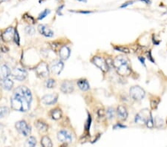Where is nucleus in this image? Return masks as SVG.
<instances>
[{"mask_svg": "<svg viewBox=\"0 0 167 147\" xmlns=\"http://www.w3.org/2000/svg\"><path fill=\"white\" fill-rule=\"evenodd\" d=\"M36 72L38 76L41 77H46L49 74V65L45 62H42L36 68Z\"/></svg>", "mask_w": 167, "mask_h": 147, "instance_id": "9", "label": "nucleus"}, {"mask_svg": "<svg viewBox=\"0 0 167 147\" xmlns=\"http://www.w3.org/2000/svg\"><path fill=\"white\" fill-rule=\"evenodd\" d=\"M147 57H148V59H149V61H151V62H152V63H155V60H154L153 57H152V52H151V50L148 51L147 53Z\"/></svg>", "mask_w": 167, "mask_h": 147, "instance_id": "35", "label": "nucleus"}, {"mask_svg": "<svg viewBox=\"0 0 167 147\" xmlns=\"http://www.w3.org/2000/svg\"><path fill=\"white\" fill-rule=\"evenodd\" d=\"M64 68V63L62 60H56L51 63L50 65V70H51V73L54 74L55 75H59V74L62 72V69Z\"/></svg>", "mask_w": 167, "mask_h": 147, "instance_id": "8", "label": "nucleus"}, {"mask_svg": "<svg viewBox=\"0 0 167 147\" xmlns=\"http://www.w3.org/2000/svg\"><path fill=\"white\" fill-rule=\"evenodd\" d=\"M112 65L120 76L127 77L131 73V68L129 60L124 55L117 56L112 61Z\"/></svg>", "mask_w": 167, "mask_h": 147, "instance_id": "2", "label": "nucleus"}, {"mask_svg": "<svg viewBox=\"0 0 167 147\" xmlns=\"http://www.w3.org/2000/svg\"><path fill=\"white\" fill-rule=\"evenodd\" d=\"M31 101L32 95L29 89L26 86H19L11 97V107L16 111L26 112L30 109Z\"/></svg>", "mask_w": 167, "mask_h": 147, "instance_id": "1", "label": "nucleus"}, {"mask_svg": "<svg viewBox=\"0 0 167 147\" xmlns=\"http://www.w3.org/2000/svg\"><path fill=\"white\" fill-rule=\"evenodd\" d=\"M0 86L3 89H5V90L9 91L12 89L13 86H14V83H13V81L11 79L6 78V79L2 80H0Z\"/></svg>", "mask_w": 167, "mask_h": 147, "instance_id": "19", "label": "nucleus"}, {"mask_svg": "<svg viewBox=\"0 0 167 147\" xmlns=\"http://www.w3.org/2000/svg\"><path fill=\"white\" fill-rule=\"evenodd\" d=\"M11 71L7 65H2L0 66V80L8 78L11 76Z\"/></svg>", "mask_w": 167, "mask_h": 147, "instance_id": "16", "label": "nucleus"}, {"mask_svg": "<svg viewBox=\"0 0 167 147\" xmlns=\"http://www.w3.org/2000/svg\"><path fill=\"white\" fill-rule=\"evenodd\" d=\"M16 128L20 133L24 136H28L31 132V128L25 121L21 120L16 124Z\"/></svg>", "mask_w": 167, "mask_h": 147, "instance_id": "6", "label": "nucleus"}, {"mask_svg": "<svg viewBox=\"0 0 167 147\" xmlns=\"http://www.w3.org/2000/svg\"><path fill=\"white\" fill-rule=\"evenodd\" d=\"M41 144L44 147H51L53 146V143L51 142V140L48 136L43 137L41 139Z\"/></svg>", "mask_w": 167, "mask_h": 147, "instance_id": "22", "label": "nucleus"}, {"mask_svg": "<svg viewBox=\"0 0 167 147\" xmlns=\"http://www.w3.org/2000/svg\"><path fill=\"white\" fill-rule=\"evenodd\" d=\"M61 91L65 94H71L74 90V86L73 83L68 80H65L61 84L60 87Z\"/></svg>", "mask_w": 167, "mask_h": 147, "instance_id": "12", "label": "nucleus"}, {"mask_svg": "<svg viewBox=\"0 0 167 147\" xmlns=\"http://www.w3.org/2000/svg\"><path fill=\"white\" fill-rule=\"evenodd\" d=\"M14 42L17 43L18 45H20V36H19V33L18 32H17V30H15V31H14Z\"/></svg>", "mask_w": 167, "mask_h": 147, "instance_id": "34", "label": "nucleus"}, {"mask_svg": "<svg viewBox=\"0 0 167 147\" xmlns=\"http://www.w3.org/2000/svg\"><path fill=\"white\" fill-rule=\"evenodd\" d=\"M35 126L37 128L38 130L40 132L43 133V132H46L49 129V126L44 122V121L42 120H37L36 123H35Z\"/></svg>", "mask_w": 167, "mask_h": 147, "instance_id": "20", "label": "nucleus"}, {"mask_svg": "<svg viewBox=\"0 0 167 147\" xmlns=\"http://www.w3.org/2000/svg\"><path fill=\"white\" fill-rule=\"evenodd\" d=\"M55 84H56L55 80L53 79L47 80L46 82V88H48V89H52V88H54V86H55Z\"/></svg>", "mask_w": 167, "mask_h": 147, "instance_id": "28", "label": "nucleus"}, {"mask_svg": "<svg viewBox=\"0 0 167 147\" xmlns=\"http://www.w3.org/2000/svg\"><path fill=\"white\" fill-rule=\"evenodd\" d=\"M91 117L90 114H89V117H88V120L87 121H86V126H85L86 131L89 132L90 127H91Z\"/></svg>", "mask_w": 167, "mask_h": 147, "instance_id": "33", "label": "nucleus"}, {"mask_svg": "<svg viewBox=\"0 0 167 147\" xmlns=\"http://www.w3.org/2000/svg\"><path fill=\"white\" fill-rule=\"evenodd\" d=\"M160 102V97H154L153 98L151 99L150 100V104H151V108L152 109H156L158 106L159 103Z\"/></svg>", "mask_w": 167, "mask_h": 147, "instance_id": "23", "label": "nucleus"}, {"mask_svg": "<svg viewBox=\"0 0 167 147\" xmlns=\"http://www.w3.org/2000/svg\"><path fill=\"white\" fill-rule=\"evenodd\" d=\"M78 1H80V2H86L87 1V0H78Z\"/></svg>", "mask_w": 167, "mask_h": 147, "instance_id": "41", "label": "nucleus"}, {"mask_svg": "<svg viewBox=\"0 0 167 147\" xmlns=\"http://www.w3.org/2000/svg\"><path fill=\"white\" fill-rule=\"evenodd\" d=\"M38 31L42 35L46 37H52L54 36V31L46 25H39L38 26Z\"/></svg>", "mask_w": 167, "mask_h": 147, "instance_id": "13", "label": "nucleus"}, {"mask_svg": "<svg viewBox=\"0 0 167 147\" xmlns=\"http://www.w3.org/2000/svg\"><path fill=\"white\" fill-rule=\"evenodd\" d=\"M151 113L152 112L149 111L147 108L141 110L138 114H136L135 117H134V122H135V124H139V125H145L148 118L150 116Z\"/></svg>", "mask_w": 167, "mask_h": 147, "instance_id": "4", "label": "nucleus"}, {"mask_svg": "<svg viewBox=\"0 0 167 147\" xmlns=\"http://www.w3.org/2000/svg\"><path fill=\"white\" fill-rule=\"evenodd\" d=\"M71 54V50L68 46H62L59 52V58L61 60H68L70 57Z\"/></svg>", "mask_w": 167, "mask_h": 147, "instance_id": "17", "label": "nucleus"}, {"mask_svg": "<svg viewBox=\"0 0 167 147\" xmlns=\"http://www.w3.org/2000/svg\"><path fill=\"white\" fill-rule=\"evenodd\" d=\"M57 139L62 143H71L72 136L66 130H61L57 133Z\"/></svg>", "mask_w": 167, "mask_h": 147, "instance_id": "10", "label": "nucleus"}, {"mask_svg": "<svg viewBox=\"0 0 167 147\" xmlns=\"http://www.w3.org/2000/svg\"><path fill=\"white\" fill-rule=\"evenodd\" d=\"M98 115L99 117H103L105 115V112H104V111L102 109H99L98 111Z\"/></svg>", "mask_w": 167, "mask_h": 147, "instance_id": "39", "label": "nucleus"}, {"mask_svg": "<svg viewBox=\"0 0 167 147\" xmlns=\"http://www.w3.org/2000/svg\"><path fill=\"white\" fill-rule=\"evenodd\" d=\"M146 125H147V126L149 128V129H153V128L155 127V125H154V120H153V117H152V113H151L149 117L148 118L147 123H146Z\"/></svg>", "mask_w": 167, "mask_h": 147, "instance_id": "27", "label": "nucleus"}, {"mask_svg": "<svg viewBox=\"0 0 167 147\" xmlns=\"http://www.w3.org/2000/svg\"><path fill=\"white\" fill-rule=\"evenodd\" d=\"M106 113H107V116H108L109 119H112V118H114V117L115 115V111L112 107H109L108 109H107Z\"/></svg>", "mask_w": 167, "mask_h": 147, "instance_id": "29", "label": "nucleus"}, {"mask_svg": "<svg viewBox=\"0 0 167 147\" xmlns=\"http://www.w3.org/2000/svg\"><path fill=\"white\" fill-rule=\"evenodd\" d=\"M166 124H167V120H166Z\"/></svg>", "mask_w": 167, "mask_h": 147, "instance_id": "42", "label": "nucleus"}, {"mask_svg": "<svg viewBox=\"0 0 167 147\" xmlns=\"http://www.w3.org/2000/svg\"><path fill=\"white\" fill-rule=\"evenodd\" d=\"M58 100V95L57 94H52V95H46L42 98L41 102L44 105H51L55 104Z\"/></svg>", "mask_w": 167, "mask_h": 147, "instance_id": "11", "label": "nucleus"}, {"mask_svg": "<svg viewBox=\"0 0 167 147\" xmlns=\"http://www.w3.org/2000/svg\"><path fill=\"white\" fill-rule=\"evenodd\" d=\"M138 60H139L140 61V63H141V64H142V65H143L144 66H146L145 58H144V57H138Z\"/></svg>", "mask_w": 167, "mask_h": 147, "instance_id": "38", "label": "nucleus"}, {"mask_svg": "<svg viewBox=\"0 0 167 147\" xmlns=\"http://www.w3.org/2000/svg\"><path fill=\"white\" fill-rule=\"evenodd\" d=\"M9 114V108L5 106H0V118L8 116Z\"/></svg>", "mask_w": 167, "mask_h": 147, "instance_id": "26", "label": "nucleus"}, {"mask_svg": "<svg viewBox=\"0 0 167 147\" xmlns=\"http://www.w3.org/2000/svg\"><path fill=\"white\" fill-rule=\"evenodd\" d=\"M27 145L29 146H34L36 144V140L34 137H30L27 140Z\"/></svg>", "mask_w": 167, "mask_h": 147, "instance_id": "30", "label": "nucleus"}, {"mask_svg": "<svg viewBox=\"0 0 167 147\" xmlns=\"http://www.w3.org/2000/svg\"><path fill=\"white\" fill-rule=\"evenodd\" d=\"M134 2V1H128L126 2H125L124 4L122 5L121 6H120V8H126L128 5H132L133 3Z\"/></svg>", "mask_w": 167, "mask_h": 147, "instance_id": "37", "label": "nucleus"}, {"mask_svg": "<svg viewBox=\"0 0 167 147\" xmlns=\"http://www.w3.org/2000/svg\"><path fill=\"white\" fill-rule=\"evenodd\" d=\"M77 83L79 89H80V90L83 91V92H86V91H88L90 89V85L86 79L78 80Z\"/></svg>", "mask_w": 167, "mask_h": 147, "instance_id": "18", "label": "nucleus"}, {"mask_svg": "<svg viewBox=\"0 0 167 147\" xmlns=\"http://www.w3.org/2000/svg\"><path fill=\"white\" fill-rule=\"evenodd\" d=\"M50 12H51V11H50V10H49V9H46V10H44L39 15V17H38V20H43V19H44L45 17H46L48 15H49Z\"/></svg>", "mask_w": 167, "mask_h": 147, "instance_id": "31", "label": "nucleus"}, {"mask_svg": "<svg viewBox=\"0 0 167 147\" xmlns=\"http://www.w3.org/2000/svg\"><path fill=\"white\" fill-rule=\"evenodd\" d=\"M62 110L59 108H55L54 109H52L51 111V116L52 117V119L55 120H59L61 117H62Z\"/></svg>", "mask_w": 167, "mask_h": 147, "instance_id": "21", "label": "nucleus"}, {"mask_svg": "<svg viewBox=\"0 0 167 147\" xmlns=\"http://www.w3.org/2000/svg\"><path fill=\"white\" fill-rule=\"evenodd\" d=\"M140 1L143 2H144V3H145V4H147V5L151 4V1H150V0H140Z\"/></svg>", "mask_w": 167, "mask_h": 147, "instance_id": "40", "label": "nucleus"}, {"mask_svg": "<svg viewBox=\"0 0 167 147\" xmlns=\"http://www.w3.org/2000/svg\"><path fill=\"white\" fill-rule=\"evenodd\" d=\"M129 95L133 100L140 101L145 97L146 92L140 86H134L130 89Z\"/></svg>", "mask_w": 167, "mask_h": 147, "instance_id": "3", "label": "nucleus"}, {"mask_svg": "<svg viewBox=\"0 0 167 147\" xmlns=\"http://www.w3.org/2000/svg\"><path fill=\"white\" fill-rule=\"evenodd\" d=\"M25 31L26 32V33L29 35H33L35 33V29L32 26H27L25 28Z\"/></svg>", "mask_w": 167, "mask_h": 147, "instance_id": "32", "label": "nucleus"}, {"mask_svg": "<svg viewBox=\"0 0 167 147\" xmlns=\"http://www.w3.org/2000/svg\"><path fill=\"white\" fill-rule=\"evenodd\" d=\"M125 128H127V126H125V125H123V124H119V123H118V124H116L115 126H113V129H125Z\"/></svg>", "mask_w": 167, "mask_h": 147, "instance_id": "36", "label": "nucleus"}, {"mask_svg": "<svg viewBox=\"0 0 167 147\" xmlns=\"http://www.w3.org/2000/svg\"><path fill=\"white\" fill-rule=\"evenodd\" d=\"M114 49L117 52L124 53V54H129L130 53L129 48L127 47H125V46H114Z\"/></svg>", "mask_w": 167, "mask_h": 147, "instance_id": "25", "label": "nucleus"}, {"mask_svg": "<svg viewBox=\"0 0 167 147\" xmlns=\"http://www.w3.org/2000/svg\"><path fill=\"white\" fill-rule=\"evenodd\" d=\"M93 64L95 65L97 68H99V69L102 71H103L104 73L107 72L109 71V65L107 63V62L106 61L105 59L102 58V57H99V56H95V57H93L92 60H91Z\"/></svg>", "mask_w": 167, "mask_h": 147, "instance_id": "5", "label": "nucleus"}, {"mask_svg": "<svg viewBox=\"0 0 167 147\" xmlns=\"http://www.w3.org/2000/svg\"><path fill=\"white\" fill-rule=\"evenodd\" d=\"M117 114H118V117L121 120H126L128 117V111L127 108L123 105H120L117 108Z\"/></svg>", "mask_w": 167, "mask_h": 147, "instance_id": "15", "label": "nucleus"}, {"mask_svg": "<svg viewBox=\"0 0 167 147\" xmlns=\"http://www.w3.org/2000/svg\"><path fill=\"white\" fill-rule=\"evenodd\" d=\"M27 75L28 74L26 71L22 68H15L11 73V76L18 81H22L26 79Z\"/></svg>", "mask_w": 167, "mask_h": 147, "instance_id": "7", "label": "nucleus"}, {"mask_svg": "<svg viewBox=\"0 0 167 147\" xmlns=\"http://www.w3.org/2000/svg\"><path fill=\"white\" fill-rule=\"evenodd\" d=\"M163 124H164V122H163V120L162 118L159 117H156L155 118V121H154L155 127L157 128V129H160V128L163 127Z\"/></svg>", "mask_w": 167, "mask_h": 147, "instance_id": "24", "label": "nucleus"}, {"mask_svg": "<svg viewBox=\"0 0 167 147\" xmlns=\"http://www.w3.org/2000/svg\"><path fill=\"white\" fill-rule=\"evenodd\" d=\"M14 31H15V29H14L13 27H9L5 31H4V33L2 34V38L4 41L5 42H9L11 39L14 38Z\"/></svg>", "mask_w": 167, "mask_h": 147, "instance_id": "14", "label": "nucleus"}]
</instances>
